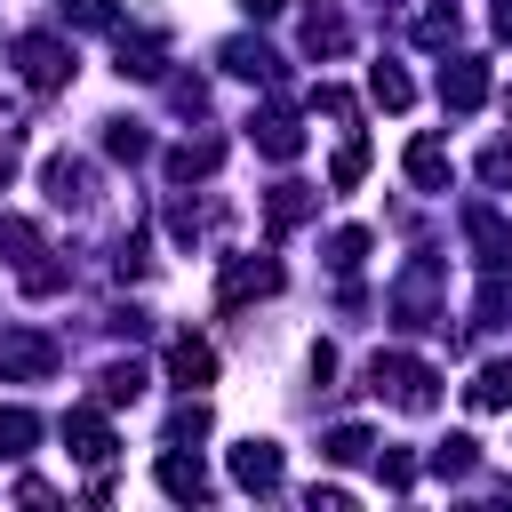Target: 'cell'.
<instances>
[{"instance_id": "484cf974", "label": "cell", "mask_w": 512, "mask_h": 512, "mask_svg": "<svg viewBox=\"0 0 512 512\" xmlns=\"http://www.w3.org/2000/svg\"><path fill=\"white\" fill-rule=\"evenodd\" d=\"M360 176H368V144H360V136H344V144H336V160H328V192H352Z\"/></svg>"}, {"instance_id": "3957f363", "label": "cell", "mask_w": 512, "mask_h": 512, "mask_svg": "<svg viewBox=\"0 0 512 512\" xmlns=\"http://www.w3.org/2000/svg\"><path fill=\"white\" fill-rule=\"evenodd\" d=\"M392 320L400 328H440V264L416 256L400 280H392Z\"/></svg>"}, {"instance_id": "30bf717a", "label": "cell", "mask_w": 512, "mask_h": 512, "mask_svg": "<svg viewBox=\"0 0 512 512\" xmlns=\"http://www.w3.org/2000/svg\"><path fill=\"white\" fill-rule=\"evenodd\" d=\"M64 448H72L80 464H112L120 440H112V424H104L96 408H72V416H64Z\"/></svg>"}, {"instance_id": "83f0119b", "label": "cell", "mask_w": 512, "mask_h": 512, "mask_svg": "<svg viewBox=\"0 0 512 512\" xmlns=\"http://www.w3.org/2000/svg\"><path fill=\"white\" fill-rule=\"evenodd\" d=\"M104 152H112V160H144V152H152V136H144L136 120H104Z\"/></svg>"}, {"instance_id": "d6a6232c", "label": "cell", "mask_w": 512, "mask_h": 512, "mask_svg": "<svg viewBox=\"0 0 512 512\" xmlns=\"http://www.w3.org/2000/svg\"><path fill=\"white\" fill-rule=\"evenodd\" d=\"M368 448H376V440H368L360 424H336V432H328V456H336V464H360Z\"/></svg>"}, {"instance_id": "ac0fdd59", "label": "cell", "mask_w": 512, "mask_h": 512, "mask_svg": "<svg viewBox=\"0 0 512 512\" xmlns=\"http://www.w3.org/2000/svg\"><path fill=\"white\" fill-rule=\"evenodd\" d=\"M312 208H320V192H312V184H272V192H264V224H272V232L304 224Z\"/></svg>"}, {"instance_id": "4dcf8cb0", "label": "cell", "mask_w": 512, "mask_h": 512, "mask_svg": "<svg viewBox=\"0 0 512 512\" xmlns=\"http://www.w3.org/2000/svg\"><path fill=\"white\" fill-rule=\"evenodd\" d=\"M456 32H464V24H456V8H424V16H416V40H424V48H448Z\"/></svg>"}, {"instance_id": "8fae6325", "label": "cell", "mask_w": 512, "mask_h": 512, "mask_svg": "<svg viewBox=\"0 0 512 512\" xmlns=\"http://www.w3.org/2000/svg\"><path fill=\"white\" fill-rule=\"evenodd\" d=\"M232 480H240L248 496H272V488H280V448H272V440H240V448H232Z\"/></svg>"}, {"instance_id": "5b68a950", "label": "cell", "mask_w": 512, "mask_h": 512, "mask_svg": "<svg viewBox=\"0 0 512 512\" xmlns=\"http://www.w3.org/2000/svg\"><path fill=\"white\" fill-rule=\"evenodd\" d=\"M464 240H472L480 272H504V264H512V216H504V208L472 200V208H464Z\"/></svg>"}, {"instance_id": "2e32d148", "label": "cell", "mask_w": 512, "mask_h": 512, "mask_svg": "<svg viewBox=\"0 0 512 512\" xmlns=\"http://www.w3.org/2000/svg\"><path fill=\"white\" fill-rule=\"evenodd\" d=\"M248 136H256V152H264V160H296V152H304V128H296L288 112H256V120H248Z\"/></svg>"}, {"instance_id": "52a82bcc", "label": "cell", "mask_w": 512, "mask_h": 512, "mask_svg": "<svg viewBox=\"0 0 512 512\" xmlns=\"http://www.w3.org/2000/svg\"><path fill=\"white\" fill-rule=\"evenodd\" d=\"M440 104L448 112H480L488 104V64L480 56H448L440 64Z\"/></svg>"}, {"instance_id": "9a60e30c", "label": "cell", "mask_w": 512, "mask_h": 512, "mask_svg": "<svg viewBox=\"0 0 512 512\" xmlns=\"http://www.w3.org/2000/svg\"><path fill=\"white\" fill-rule=\"evenodd\" d=\"M448 176H456L448 144H440V136H416V144H408V184H416V192H448Z\"/></svg>"}, {"instance_id": "d590c367", "label": "cell", "mask_w": 512, "mask_h": 512, "mask_svg": "<svg viewBox=\"0 0 512 512\" xmlns=\"http://www.w3.org/2000/svg\"><path fill=\"white\" fill-rule=\"evenodd\" d=\"M144 264H152V248H144V232H128L120 256H112V272H120V280H144Z\"/></svg>"}, {"instance_id": "4fadbf2b", "label": "cell", "mask_w": 512, "mask_h": 512, "mask_svg": "<svg viewBox=\"0 0 512 512\" xmlns=\"http://www.w3.org/2000/svg\"><path fill=\"white\" fill-rule=\"evenodd\" d=\"M224 168V136H184L176 152H168V184H200V176H216Z\"/></svg>"}, {"instance_id": "f546056e", "label": "cell", "mask_w": 512, "mask_h": 512, "mask_svg": "<svg viewBox=\"0 0 512 512\" xmlns=\"http://www.w3.org/2000/svg\"><path fill=\"white\" fill-rule=\"evenodd\" d=\"M360 256H368V232H360V224L328 232V264H336V272H360Z\"/></svg>"}, {"instance_id": "836d02e7", "label": "cell", "mask_w": 512, "mask_h": 512, "mask_svg": "<svg viewBox=\"0 0 512 512\" xmlns=\"http://www.w3.org/2000/svg\"><path fill=\"white\" fill-rule=\"evenodd\" d=\"M480 184L488 192H512V144H488L480 152Z\"/></svg>"}, {"instance_id": "8992f818", "label": "cell", "mask_w": 512, "mask_h": 512, "mask_svg": "<svg viewBox=\"0 0 512 512\" xmlns=\"http://www.w3.org/2000/svg\"><path fill=\"white\" fill-rule=\"evenodd\" d=\"M248 296H280V264H272V256H232V264H224L216 304H224V312H240Z\"/></svg>"}, {"instance_id": "d4e9b609", "label": "cell", "mask_w": 512, "mask_h": 512, "mask_svg": "<svg viewBox=\"0 0 512 512\" xmlns=\"http://www.w3.org/2000/svg\"><path fill=\"white\" fill-rule=\"evenodd\" d=\"M368 96H376L384 112H408V104H416V88H408L400 64H376V72H368Z\"/></svg>"}, {"instance_id": "6da1fadb", "label": "cell", "mask_w": 512, "mask_h": 512, "mask_svg": "<svg viewBox=\"0 0 512 512\" xmlns=\"http://www.w3.org/2000/svg\"><path fill=\"white\" fill-rule=\"evenodd\" d=\"M368 392L392 400V408H408V416H432V408H440V376H432L416 352H376V360H368Z\"/></svg>"}, {"instance_id": "ba28073f", "label": "cell", "mask_w": 512, "mask_h": 512, "mask_svg": "<svg viewBox=\"0 0 512 512\" xmlns=\"http://www.w3.org/2000/svg\"><path fill=\"white\" fill-rule=\"evenodd\" d=\"M40 184H48V200H56V208H88V200H96V168H88V160H72V152H56V160L40 168Z\"/></svg>"}, {"instance_id": "e0dca14e", "label": "cell", "mask_w": 512, "mask_h": 512, "mask_svg": "<svg viewBox=\"0 0 512 512\" xmlns=\"http://www.w3.org/2000/svg\"><path fill=\"white\" fill-rule=\"evenodd\" d=\"M304 48H312V56H344V48H352V24L312 0V8H304Z\"/></svg>"}, {"instance_id": "603a6c76", "label": "cell", "mask_w": 512, "mask_h": 512, "mask_svg": "<svg viewBox=\"0 0 512 512\" xmlns=\"http://www.w3.org/2000/svg\"><path fill=\"white\" fill-rule=\"evenodd\" d=\"M136 392H144V368H136V360H112V368L96 376V400H104V408H128Z\"/></svg>"}, {"instance_id": "44dd1931", "label": "cell", "mask_w": 512, "mask_h": 512, "mask_svg": "<svg viewBox=\"0 0 512 512\" xmlns=\"http://www.w3.org/2000/svg\"><path fill=\"white\" fill-rule=\"evenodd\" d=\"M432 472H440V480H472V472H480V440H472V432H448V440L432 448Z\"/></svg>"}, {"instance_id": "f1b7e54d", "label": "cell", "mask_w": 512, "mask_h": 512, "mask_svg": "<svg viewBox=\"0 0 512 512\" xmlns=\"http://www.w3.org/2000/svg\"><path fill=\"white\" fill-rule=\"evenodd\" d=\"M56 16H64V24H88V32H112V24H120L112 0H56Z\"/></svg>"}, {"instance_id": "f35d334b", "label": "cell", "mask_w": 512, "mask_h": 512, "mask_svg": "<svg viewBox=\"0 0 512 512\" xmlns=\"http://www.w3.org/2000/svg\"><path fill=\"white\" fill-rule=\"evenodd\" d=\"M304 504H312V512H344V504H352V496H344V488H336V480H312V488H304Z\"/></svg>"}, {"instance_id": "74e56055", "label": "cell", "mask_w": 512, "mask_h": 512, "mask_svg": "<svg viewBox=\"0 0 512 512\" xmlns=\"http://www.w3.org/2000/svg\"><path fill=\"white\" fill-rule=\"evenodd\" d=\"M168 96H176L184 112H208V80H192V72H184V80H168Z\"/></svg>"}, {"instance_id": "7402d4cb", "label": "cell", "mask_w": 512, "mask_h": 512, "mask_svg": "<svg viewBox=\"0 0 512 512\" xmlns=\"http://www.w3.org/2000/svg\"><path fill=\"white\" fill-rule=\"evenodd\" d=\"M0 256H8V264L48 256V248H40V224H32V216H16V208H0Z\"/></svg>"}, {"instance_id": "7bdbcfd3", "label": "cell", "mask_w": 512, "mask_h": 512, "mask_svg": "<svg viewBox=\"0 0 512 512\" xmlns=\"http://www.w3.org/2000/svg\"><path fill=\"white\" fill-rule=\"evenodd\" d=\"M504 112H512V88H504Z\"/></svg>"}, {"instance_id": "7a4b0ae2", "label": "cell", "mask_w": 512, "mask_h": 512, "mask_svg": "<svg viewBox=\"0 0 512 512\" xmlns=\"http://www.w3.org/2000/svg\"><path fill=\"white\" fill-rule=\"evenodd\" d=\"M8 56H16V72H24V88H40V96H48V88H72V72H80V56H72V40H56V32H24V40L8 48Z\"/></svg>"}, {"instance_id": "b9f144b4", "label": "cell", "mask_w": 512, "mask_h": 512, "mask_svg": "<svg viewBox=\"0 0 512 512\" xmlns=\"http://www.w3.org/2000/svg\"><path fill=\"white\" fill-rule=\"evenodd\" d=\"M496 32H504V40H512V0H496Z\"/></svg>"}, {"instance_id": "60d3db41", "label": "cell", "mask_w": 512, "mask_h": 512, "mask_svg": "<svg viewBox=\"0 0 512 512\" xmlns=\"http://www.w3.org/2000/svg\"><path fill=\"white\" fill-rule=\"evenodd\" d=\"M240 8H248V16H256V24H264V16H280V8H288V0H240Z\"/></svg>"}, {"instance_id": "4316f807", "label": "cell", "mask_w": 512, "mask_h": 512, "mask_svg": "<svg viewBox=\"0 0 512 512\" xmlns=\"http://www.w3.org/2000/svg\"><path fill=\"white\" fill-rule=\"evenodd\" d=\"M192 440H208V400L200 392H184V408L168 416V448H192Z\"/></svg>"}, {"instance_id": "ffe728a7", "label": "cell", "mask_w": 512, "mask_h": 512, "mask_svg": "<svg viewBox=\"0 0 512 512\" xmlns=\"http://www.w3.org/2000/svg\"><path fill=\"white\" fill-rule=\"evenodd\" d=\"M112 72H120V80H160V40H152V32H120Z\"/></svg>"}, {"instance_id": "cb8c5ba5", "label": "cell", "mask_w": 512, "mask_h": 512, "mask_svg": "<svg viewBox=\"0 0 512 512\" xmlns=\"http://www.w3.org/2000/svg\"><path fill=\"white\" fill-rule=\"evenodd\" d=\"M40 448V416L32 408H0V456H32Z\"/></svg>"}, {"instance_id": "277c9868", "label": "cell", "mask_w": 512, "mask_h": 512, "mask_svg": "<svg viewBox=\"0 0 512 512\" xmlns=\"http://www.w3.org/2000/svg\"><path fill=\"white\" fill-rule=\"evenodd\" d=\"M48 368H56V344L40 328H8L0 336V384H40Z\"/></svg>"}, {"instance_id": "9c48e42d", "label": "cell", "mask_w": 512, "mask_h": 512, "mask_svg": "<svg viewBox=\"0 0 512 512\" xmlns=\"http://www.w3.org/2000/svg\"><path fill=\"white\" fill-rule=\"evenodd\" d=\"M168 384L208 392V384H216V344H208V336H176V344H168Z\"/></svg>"}, {"instance_id": "8d00e7d4", "label": "cell", "mask_w": 512, "mask_h": 512, "mask_svg": "<svg viewBox=\"0 0 512 512\" xmlns=\"http://www.w3.org/2000/svg\"><path fill=\"white\" fill-rule=\"evenodd\" d=\"M376 480H384V488H408V480H416V464H408L400 448H376Z\"/></svg>"}, {"instance_id": "7c38bea8", "label": "cell", "mask_w": 512, "mask_h": 512, "mask_svg": "<svg viewBox=\"0 0 512 512\" xmlns=\"http://www.w3.org/2000/svg\"><path fill=\"white\" fill-rule=\"evenodd\" d=\"M216 64H224V72H240V80H256V88H272V80H280V56H272L264 40H248V32H240V40H224V48H216Z\"/></svg>"}, {"instance_id": "e575fe53", "label": "cell", "mask_w": 512, "mask_h": 512, "mask_svg": "<svg viewBox=\"0 0 512 512\" xmlns=\"http://www.w3.org/2000/svg\"><path fill=\"white\" fill-rule=\"evenodd\" d=\"M312 112H328V120H344V128H352V120H360V104H352V96H344V88H328V80H320V88H312Z\"/></svg>"}, {"instance_id": "5bb4252c", "label": "cell", "mask_w": 512, "mask_h": 512, "mask_svg": "<svg viewBox=\"0 0 512 512\" xmlns=\"http://www.w3.org/2000/svg\"><path fill=\"white\" fill-rule=\"evenodd\" d=\"M152 480H160V496H176V504H200V496H208V472H200V456H184V448H168V456L152 464Z\"/></svg>"}, {"instance_id": "ab89813d", "label": "cell", "mask_w": 512, "mask_h": 512, "mask_svg": "<svg viewBox=\"0 0 512 512\" xmlns=\"http://www.w3.org/2000/svg\"><path fill=\"white\" fill-rule=\"evenodd\" d=\"M16 168H24V144H16V136H0V192L16 184Z\"/></svg>"}, {"instance_id": "1f68e13d", "label": "cell", "mask_w": 512, "mask_h": 512, "mask_svg": "<svg viewBox=\"0 0 512 512\" xmlns=\"http://www.w3.org/2000/svg\"><path fill=\"white\" fill-rule=\"evenodd\" d=\"M472 328H504V280H496V272H488L480 296H472Z\"/></svg>"}, {"instance_id": "d6986e66", "label": "cell", "mask_w": 512, "mask_h": 512, "mask_svg": "<svg viewBox=\"0 0 512 512\" xmlns=\"http://www.w3.org/2000/svg\"><path fill=\"white\" fill-rule=\"evenodd\" d=\"M464 392H472L480 416H504V408H512V360H480V376H472Z\"/></svg>"}]
</instances>
